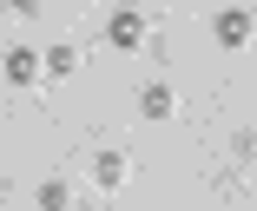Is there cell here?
Wrapping results in <instances>:
<instances>
[{
	"label": "cell",
	"instance_id": "5b68a950",
	"mask_svg": "<svg viewBox=\"0 0 257 211\" xmlns=\"http://www.w3.org/2000/svg\"><path fill=\"white\" fill-rule=\"evenodd\" d=\"M92 178H99V191H119V185L132 178V158H125V152H99V158H92Z\"/></svg>",
	"mask_w": 257,
	"mask_h": 211
},
{
	"label": "cell",
	"instance_id": "6da1fadb",
	"mask_svg": "<svg viewBox=\"0 0 257 211\" xmlns=\"http://www.w3.org/2000/svg\"><path fill=\"white\" fill-rule=\"evenodd\" d=\"M250 33H257V20H250V7H224V14L211 20V40H218L224 53H237V46H250Z\"/></svg>",
	"mask_w": 257,
	"mask_h": 211
},
{
	"label": "cell",
	"instance_id": "52a82bcc",
	"mask_svg": "<svg viewBox=\"0 0 257 211\" xmlns=\"http://www.w3.org/2000/svg\"><path fill=\"white\" fill-rule=\"evenodd\" d=\"M46 73H53V79H73V73H79V46H73V40L46 46Z\"/></svg>",
	"mask_w": 257,
	"mask_h": 211
},
{
	"label": "cell",
	"instance_id": "277c9868",
	"mask_svg": "<svg viewBox=\"0 0 257 211\" xmlns=\"http://www.w3.org/2000/svg\"><path fill=\"white\" fill-rule=\"evenodd\" d=\"M139 113H145V119H152V126H165V119H172V113H178V92H172V86H165V79H152V86H145V92H139Z\"/></svg>",
	"mask_w": 257,
	"mask_h": 211
},
{
	"label": "cell",
	"instance_id": "3957f363",
	"mask_svg": "<svg viewBox=\"0 0 257 211\" xmlns=\"http://www.w3.org/2000/svg\"><path fill=\"white\" fill-rule=\"evenodd\" d=\"M106 40H112L119 53H139V46H145V14H132V7L112 14V20H106Z\"/></svg>",
	"mask_w": 257,
	"mask_h": 211
},
{
	"label": "cell",
	"instance_id": "8992f818",
	"mask_svg": "<svg viewBox=\"0 0 257 211\" xmlns=\"http://www.w3.org/2000/svg\"><path fill=\"white\" fill-rule=\"evenodd\" d=\"M40 211H73V178H40Z\"/></svg>",
	"mask_w": 257,
	"mask_h": 211
},
{
	"label": "cell",
	"instance_id": "ba28073f",
	"mask_svg": "<svg viewBox=\"0 0 257 211\" xmlns=\"http://www.w3.org/2000/svg\"><path fill=\"white\" fill-rule=\"evenodd\" d=\"M86 211H106V204H86Z\"/></svg>",
	"mask_w": 257,
	"mask_h": 211
},
{
	"label": "cell",
	"instance_id": "7a4b0ae2",
	"mask_svg": "<svg viewBox=\"0 0 257 211\" xmlns=\"http://www.w3.org/2000/svg\"><path fill=\"white\" fill-rule=\"evenodd\" d=\"M40 73H46V53H33V46H7V86H14V92L40 86Z\"/></svg>",
	"mask_w": 257,
	"mask_h": 211
}]
</instances>
